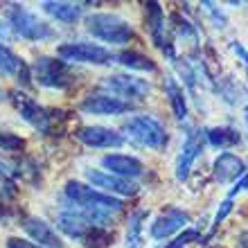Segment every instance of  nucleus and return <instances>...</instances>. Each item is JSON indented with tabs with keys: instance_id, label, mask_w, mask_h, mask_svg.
<instances>
[{
	"instance_id": "nucleus-1",
	"label": "nucleus",
	"mask_w": 248,
	"mask_h": 248,
	"mask_svg": "<svg viewBox=\"0 0 248 248\" xmlns=\"http://www.w3.org/2000/svg\"><path fill=\"white\" fill-rule=\"evenodd\" d=\"M65 201L72 203L97 228L113 226L115 217L124 210L122 199L104 194V192H99V189L91 187V185H86V183H79V181H68L65 183Z\"/></svg>"
},
{
	"instance_id": "nucleus-2",
	"label": "nucleus",
	"mask_w": 248,
	"mask_h": 248,
	"mask_svg": "<svg viewBox=\"0 0 248 248\" xmlns=\"http://www.w3.org/2000/svg\"><path fill=\"white\" fill-rule=\"evenodd\" d=\"M86 30L88 34H93L95 39L111 43V46H124L133 39V27L126 18L118 16V14L108 12H97L86 16Z\"/></svg>"
},
{
	"instance_id": "nucleus-3",
	"label": "nucleus",
	"mask_w": 248,
	"mask_h": 248,
	"mask_svg": "<svg viewBox=\"0 0 248 248\" xmlns=\"http://www.w3.org/2000/svg\"><path fill=\"white\" fill-rule=\"evenodd\" d=\"M122 131L136 144L147 147V149H154V151L165 149L167 142H170L167 129L154 115H133V118H129L122 124Z\"/></svg>"
},
{
	"instance_id": "nucleus-4",
	"label": "nucleus",
	"mask_w": 248,
	"mask_h": 248,
	"mask_svg": "<svg viewBox=\"0 0 248 248\" xmlns=\"http://www.w3.org/2000/svg\"><path fill=\"white\" fill-rule=\"evenodd\" d=\"M12 102L16 106V111L20 113V118L25 120L30 126H34L41 133H47V136H54V129H57V120H59L61 113L59 111H50L46 106H41L36 99H32L30 95L20 91L12 93Z\"/></svg>"
},
{
	"instance_id": "nucleus-5",
	"label": "nucleus",
	"mask_w": 248,
	"mask_h": 248,
	"mask_svg": "<svg viewBox=\"0 0 248 248\" xmlns=\"http://www.w3.org/2000/svg\"><path fill=\"white\" fill-rule=\"evenodd\" d=\"M7 20L14 32L23 36L27 41H47L54 39V30L47 25L46 20H41L39 16L23 5H9L7 9Z\"/></svg>"
},
{
	"instance_id": "nucleus-6",
	"label": "nucleus",
	"mask_w": 248,
	"mask_h": 248,
	"mask_svg": "<svg viewBox=\"0 0 248 248\" xmlns=\"http://www.w3.org/2000/svg\"><path fill=\"white\" fill-rule=\"evenodd\" d=\"M57 54L59 59L65 63H93V65H106L115 61V54L111 50H106L104 46H97V43H84V41H77V43H63V46L57 47Z\"/></svg>"
},
{
	"instance_id": "nucleus-7",
	"label": "nucleus",
	"mask_w": 248,
	"mask_h": 248,
	"mask_svg": "<svg viewBox=\"0 0 248 248\" xmlns=\"http://www.w3.org/2000/svg\"><path fill=\"white\" fill-rule=\"evenodd\" d=\"M32 70V79H36L41 86L46 88H68V86L75 81L70 72V65L61 59H54V57H39L36 63L30 68Z\"/></svg>"
},
{
	"instance_id": "nucleus-8",
	"label": "nucleus",
	"mask_w": 248,
	"mask_h": 248,
	"mask_svg": "<svg viewBox=\"0 0 248 248\" xmlns=\"http://www.w3.org/2000/svg\"><path fill=\"white\" fill-rule=\"evenodd\" d=\"M102 88H106L113 97L122 99L126 104L142 102L151 93V86L147 84L144 79L133 77V75H108V77L102 81Z\"/></svg>"
},
{
	"instance_id": "nucleus-9",
	"label": "nucleus",
	"mask_w": 248,
	"mask_h": 248,
	"mask_svg": "<svg viewBox=\"0 0 248 248\" xmlns=\"http://www.w3.org/2000/svg\"><path fill=\"white\" fill-rule=\"evenodd\" d=\"M203 147H205V131L189 129L187 136H185L183 147H181V154L176 158V181L185 183L189 178V171L194 167L196 158L201 156Z\"/></svg>"
},
{
	"instance_id": "nucleus-10",
	"label": "nucleus",
	"mask_w": 248,
	"mask_h": 248,
	"mask_svg": "<svg viewBox=\"0 0 248 248\" xmlns=\"http://www.w3.org/2000/svg\"><path fill=\"white\" fill-rule=\"evenodd\" d=\"M86 178L91 187L104 192V194H118V196H136L140 192L136 181H126V178H120V176H113L108 171H102V170H86Z\"/></svg>"
},
{
	"instance_id": "nucleus-11",
	"label": "nucleus",
	"mask_w": 248,
	"mask_h": 248,
	"mask_svg": "<svg viewBox=\"0 0 248 248\" xmlns=\"http://www.w3.org/2000/svg\"><path fill=\"white\" fill-rule=\"evenodd\" d=\"M57 228H59L63 235L70 237V239L84 242V237L88 235L93 228H97V226L86 215H81L72 203H65L63 208L59 210V215H57Z\"/></svg>"
},
{
	"instance_id": "nucleus-12",
	"label": "nucleus",
	"mask_w": 248,
	"mask_h": 248,
	"mask_svg": "<svg viewBox=\"0 0 248 248\" xmlns=\"http://www.w3.org/2000/svg\"><path fill=\"white\" fill-rule=\"evenodd\" d=\"M144 18H147V27H149V34L156 47L167 57V59H174L176 57V50H174V43L167 39V32H165V14L163 7L158 2H147L144 5Z\"/></svg>"
},
{
	"instance_id": "nucleus-13",
	"label": "nucleus",
	"mask_w": 248,
	"mask_h": 248,
	"mask_svg": "<svg viewBox=\"0 0 248 248\" xmlns=\"http://www.w3.org/2000/svg\"><path fill=\"white\" fill-rule=\"evenodd\" d=\"M189 223V215L185 210H178V208H167L163 215H158L154 219L149 228V235L151 239H156V242H163V239H170L174 237L176 232L185 230V226Z\"/></svg>"
},
{
	"instance_id": "nucleus-14",
	"label": "nucleus",
	"mask_w": 248,
	"mask_h": 248,
	"mask_svg": "<svg viewBox=\"0 0 248 248\" xmlns=\"http://www.w3.org/2000/svg\"><path fill=\"white\" fill-rule=\"evenodd\" d=\"M79 142L93 149H118L124 144V136L118 131L108 129V126H81L75 133Z\"/></svg>"
},
{
	"instance_id": "nucleus-15",
	"label": "nucleus",
	"mask_w": 248,
	"mask_h": 248,
	"mask_svg": "<svg viewBox=\"0 0 248 248\" xmlns=\"http://www.w3.org/2000/svg\"><path fill=\"white\" fill-rule=\"evenodd\" d=\"M102 167H104L108 174L120 178H126V181H136V178L144 176V165L138 160L136 156H124V154H108V156L102 158Z\"/></svg>"
},
{
	"instance_id": "nucleus-16",
	"label": "nucleus",
	"mask_w": 248,
	"mask_h": 248,
	"mask_svg": "<svg viewBox=\"0 0 248 248\" xmlns=\"http://www.w3.org/2000/svg\"><path fill=\"white\" fill-rule=\"evenodd\" d=\"M23 230L32 237V242L41 248H65L63 239L57 235V230L47 221L39 219V217H25L23 219Z\"/></svg>"
},
{
	"instance_id": "nucleus-17",
	"label": "nucleus",
	"mask_w": 248,
	"mask_h": 248,
	"mask_svg": "<svg viewBox=\"0 0 248 248\" xmlns=\"http://www.w3.org/2000/svg\"><path fill=\"white\" fill-rule=\"evenodd\" d=\"M81 111L91 115H122L133 111V104H126L113 95H88L81 102Z\"/></svg>"
},
{
	"instance_id": "nucleus-18",
	"label": "nucleus",
	"mask_w": 248,
	"mask_h": 248,
	"mask_svg": "<svg viewBox=\"0 0 248 248\" xmlns=\"http://www.w3.org/2000/svg\"><path fill=\"white\" fill-rule=\"evenodd\" d=\"M212 171H215V178L219 183H223V185L237 183V181L244 176V171H246V163H244L239 156H235V154L223 151V154H219V156L215 158Z\"/></svg>"
},
{
	"instance_id": "nucleus-19",
	"label": "nucleus",
	"mask_w": 248,
	"mask_h": 248,
	"mask_svg": "<svg viewBox=\"0 0 248 248\" xmlns=\"http://www.w3.org/2000/svg\"><path fill=\"white\" fill-rule=\"evenodd\" d=\"M0 75L2 77L18 79V84H23V86L32 84V70H30V65H25V61L20 59L18 54L12 52L2 43H0Z\"/></svg>"
},
{
	"instance_id": "nucleus-20",
	"label": "nucleus",
	"mask_w": 248,
	"mask_h": 248,
	"mask_svg": "<svg viewBox=\"0 0 248 248\" xmlns=\"http://www.w3.org/2000/svg\"><path fill=\"white\" fill-rule=\"evenodd\" d=\"M205 142L215 149H232L242 142V133L232 126H212L205 129Z\"/></svg>"
},
{
	"instance_id": "nucleus-21",
	"label": "nucleus",
	"mask_w": 248,
	"mask_h": 248,
	"mask_svg": "<svg viewBox=\"0 0 248 248\" xmlns=\"http://www.w3.org/2000/svg\"><path fill=\"white\" fill-rule=\"evenodd\" d=\"M41 9L47 16H52L54 20L65 23V25H72V23H77L81 18V5H77V2H54V0H47V2L41 5Z\"/></svg>"
},
{
	"instance_id": "nucleus-22",
	"label": "nucleus",
	"mask_w": 248,
	"mask_h": 248,
	"mask_svg": "<svg viewBox=\"0 0 248 248\" xmlns=\"http://www.w3.org/2000/svg\"><path fill=\"white\" fill-rule=\"evenodd\" d=\"M165 95L170 97L171 111H174L176 120L183 122L187 118V97H185L183 86L176 81V77H165Z\"/></svg>"
},
{
	"instance_id": "nucleus-23",
	"label": "nucleus",
	"mask_w": 248,
	"mask_h": 248,
	"mask_svg": "<svg viewBox=\"0 0 248 248\" xmlns=\"http://www.w3.org/2000/svg\"><path fill=\"white\" fill-rule=\"evenodd\" d=\"M120 65L129 68V70H140V72H154L156 70V63L142 52H136V50H124L115 57Z\"/></svg>"
},
{
	"instance_id": "nucleus-24",
	"label": "nucleus",
	"mask_w": 248,
	"mask_h": 248,
	"mask_svg": "<svg viewBox=\"0 0 248 248\" xmlns=\"http://www.w3.org/2000/svg\"><path fill=\"white\" fill-rule=\"evenodd\" d=\"M147 217H149L147 210H136L129 217V228H126V244H129V248L142 246V226L147 221Z\"/></svg>"
},
{
	"instance_id": "nucleus-25",
	"label": "nucleus",
	"mask_w": 248,
	"mask_h": 248,
	"mask_svg": "<svg viewBox=\"0 0 248 248\" xmlns=\"http://www.w3.org/2000/svg\"><path fill=\"white\" fill-rule=\"evenodd\" d=\"M170 23H171V30H174V34H176L178 39H183V41H187V43H192V46H196L199 32H196V27L192 25V23L181 18V14H171Z\"/></svg>"
},
{
	"instance_id": "nucleus-26",
	"label": "nucleus",
	"mask_w": 248,
	"mask_h": 248,
	"mask_svg": "<svg viewBox=\"0 0 248 248\" xmlns=\"http://www.w3.org/2000/svg\"><path fill=\"white\" fill-rule=\"evenodd\" d=\"M16 196V183L12 178V170L5 163H0V205L9 203Z\"/></svg>"
},
{
	"instance_id": "nucleus-27",
	"label": "nucleus",
	"mask_w": 248,
	"mask_h": 248,
	"mask_svg": "<svg viewBox=\"0 0 248 248\" xmlns=\"http://www.w3.org/2000/svg\"><path fill=\"white\" fill-rule=\"evenodd\" d=\"M171 65H174V70L178 72V77L183 79V84L187 86L189 91H194L196 88V70H194V65H192V61L183 59V57H174Z\"/></svg>"
},
{
	"instance_id": "nucleus-28",
	"label": "nucleus",
	"mask_w": 248,
	"mask_h": 248,
	"mask_svg": "<svg viewBox=\"0 0 248 248\" xmlns=\"http://www.w3.org/2000/svg\"><path fill=\"white\" fill-rule=\"evenodd\" d=\"M192 242H199L201 244V230H196V228H185V230H181L171 242H167L165 244V248H185V246H189Z\"/></svg>"
},
{
	"instance_id": "nucleus-29",
	"label": "nucleus",
	"mask_w": 248,
	"mask_h": 248,
	"mask_svg": "<svg viewBox=\"0 0 248 248\" xmlns=\"http://www.w3.org/2000/svg\"><path fill=\"white\" fill-rule=\"evenodd\" d=\"M23 138L14 136V133H0V149L2 151H18L23 149Z\"/></svg>"
},
{
	"instance_id": "nucleus-30",
	"label": "nucleus",
	"mask_w": 248,
	"mask_h": 248,
	"mask_svg": "<svg viewBox=\"0 0 248 248\" xmlns=\"http://www.w3.org/2000/svg\"><path fill=\"white\" fill-rule=\"evenodd\" d=\"M230 212H232V199H223V201L219 203V210H217V215H215V223H212V230L219 228V226L226 221V217H228Z\"/></svg>"
},
{
	"instance_id": "nucleus-31",
	"label": "nucleus",
	"mask_w": 248,
	"mask_h": 248,
	"mask_svg": "<svg viewBox=\"0 0 248 248\" xmlns=\"http://www.w3.org/2000/svg\"><path fill=\"white\" fill-rule=\"evenodd\" d=\"M201 7L210 14V16H212V20H215V25H217V27H226V14L219 12V9H217V7L212 5V2H201Z\"/></svg>"
},
{
	"instance_id": "nucleus-32",
	"label": "nucleus",
	"mask_w": 248,
	"mask_h": 248,
	"mask_svg": "<svg viewBox=\"0 0 248 248\" xmlns=\"http://www.w3.org/2000/svg\"><path fill=\"white\" fill-rule=\"evenodd\" d=\"M230 47H232V52L237 54V59L242 61V65L246 68V75H248V50L242 46V43H239V41H235V43H232Z\"/></svg>"
},
{
	"instance_id": "nucleus-33",
	"label": "nucleus",
	"mask_w": 248,
	"mask_h": 248,
	"mask_svg": "<svg viewBox=\"0 0 248 248\" xmlns=\"http://www.w3.org/2000/svg\"><path fill=\"white\" fill-rule=\"evenodd\" d=\"M7 248H41L30 239H20V237H9L7 239Z\"/></svg>"
},
{
	"instance_id": "nucleus-34",
	"label": "nucleus",
	"mask_w": 248,
	"mask_h": 248,
	"mask_svg": "<svg viewBox=\"0 0 248 248\" xmlns=\"http://www.w3.org/2000/svg\"><path fill=\"white\" fill-rule=\"evenodd\" d=\"M244 189H248V167H246V171H244V176L239 178L235 183V187L230 189V194H228V199H235L239 192H244Z\"/></svg>"
},
{
	"instance_id": "nucleus-35",
	"label": "nucleus",
	"mask_w": 248,
	"mask_h": 248,
	"mask_svg": "<svg viewBox=\"0 0 248 248\" xmlns=\"http://www.w3.org/2000/svg\"><path fill=\"white\" fill-rule=\"evenodd\" d=\"M244 120H246V131H248V106H244Z\"/></svg>"
},
{
	"instance_id": "nucleus-36",
	"label": "nucleus",
	"mask_w": 248,
	"mask_h": 248,
	"mask_svg": "<svg viewBox=\"0 0 248 248\" xmlns=\"http://www.w3.org/2000/svg\"><path fill=\"white\" fill-rule=\"evenodd\" d=\"M5 32H7V27L2 25V23H0V34H5Z\"/></svg>"
},
{
	"instance_id": "nucleus-37",
	"label": "nucleus",
	"mask_w": 248,
	"mask_h": 248,
	"mask_svg": "<svg viewBox=\"0 0 248 248\" xmlns=\"http://www.w3.org/2000/svg\"><path fill=\"white\" fill-rule=\"evenodd\" d=\"M0 99H2V88H0Z\"/></svg>"
},
{
	"instance_id": "nucleus-38",
	"label": "nucleus",
	"mask_w": 248,
	"mask_h": 248,
	"mask_svg": "<svg viewBox=\"0 0 248 248\" xmlns=\"http://www.w3.org/2000/svg\"><path fill=\"white\" fill-rule=\"evenodd\" d=\"M246 95H248V88H246Z\"/></svg>"
}]
</instances>
